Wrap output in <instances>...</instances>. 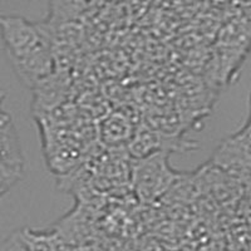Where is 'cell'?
I'll return each mask as SVG.
<instances>
[{
    "label": "cell",
    "instance_id": "8992f818",
    "mask_svg": "<svg viewBox=\"0 0 251 251\" xmlns=\"http://www.w3.org/2000/svg\"><path fill=\"white\" fill-rule=\"evenodd\" d=\"M68 78L55 71L51 75L38 83L33 88L34 91V102L33 109L39 113V117L50 113L55 108L64 104L68 92Z\"/></svg>",
    "mask_w": 251,
    "mask_h": 251
},
{
    "label": "cell",
    "instance_id": "7c38bea8",
    "mask_svg": "<svg viewBox=\"0 0 251 251\" xmlns=\"http://www.w3.org/2000/svg\"><path fill=\"white\" fill-rule=\"evenodd\" d=\"M0 251H31L23 241L19 231H14L0 244Z\"/></svg>",
    "mask_w": 251,
    "mask_h": 251
},
{
    "label": "cell",
    "instance_id": "7a4b0ae2",
    "mask_svg": "<svg viewBox=\"0 0 251 251\" xmlns=\"http://www.w3.org/2000/svg\"><path fill=\"white\" fill-rule=\"evenodd\" d=\"M0 37L8 59L23 57L47 42L37 24L18 15L0 17Z\"/></svg>",
    "mask_w": 251,
    "mask_h": 251
},
{
    "label": "cell",
    "instance_id": "52a82bcc",
    "mask_svg": "<svg viewBox=\"0 0 251 251\" xmlns=\"http://www.w3.org/2000/svg\"><path fill=\"white\" fill-rule=\"evenodd\" d=\"M133 133L131 121L121 113L111 114L103 121L100 128L102 141L111 146H118L123 142L128 145Z\"/></svg>",
    "mask_w": 251,
    "mask_h": 251
},
{
    "label": "cell",
    "instance_id": "5b68a950",
    "mask_svg": "<svg viewBox=\"0 0 251 251\" xmlns=\"http://www.w3.org/2000/svg\"><path fill=\"white\" fill-rule=\"evenodd\" d=\"M215 166L228 174L241 175L243 171L249 175L250 165V136L249 125L230 138L224 141L212 157Z\"/></svg>",
    "mask_w": 251,
    "mask_h": 251
},
{
    "label": "cell",
    "instance_id": "30bf717a",
    "mask_svg": "<svg viewBox=\"0 0 251 251\" xmlns=\"http://www.w3.org/2000/svg\"><path fill=\"white\" fill-rule=\"evenodd\" d=\"M23 163L0 161V196L22 178Z\"/></svg>",
    "mask_w": 251,
    "mask_h": 251
},
{
    "label": "cell",
    "instance_id": "6da1fadb",
    "mask_svg": "<svg viewBox=\"0 0 251 251\" xmlns=\"http://www.w3.org/2000/svg\"><path fill=\"white\" fill-rule=\"evenodd\" d=\"M131 185L142 202H154L180 181L182 175L171 167L169 153L150 154L133 160L131 165Z\"/></svg>",
    "mask_w": 251,
    "mask_h": 251
},
{
    "label": "cell",
    "instance_id": "8fae6325",
    "mask_svg": "<svg viewBox=\"0 0 251 251\" xmlns=\"http://www.w3.org/2000/svg\"><path fill=\"white\" fill-rule=\"evenodd\" d=\"M19 234L31 251H55L54 243L48 235L33 230H22Z\"/></svg>",
    "mask_w": 251,
    "mask_h": 251
},
{
    "label": "cell",
    "instance_id": "9c48e42d",
    "mask_svg": "<svg viewBox=\"0 0 251 251\" xmlns=\"http://www.w3.org/2000/svg\"><path fill=\"white\" fill-rule=\"evenodd\" d=\"M0 161L23 163L19 138L12 123L0 131Z\"/></svg>",
    "mask_w": 251,
    "mask_h": 251
},
{
    "label": "cell",
    "instance_id": "3957f363",
    "mask_svg": "<svg viewBox=\"0 0 251 251\" xmlns=\"http://www.w3.org/2000/svg\"><path fill=\"white\" fill-rule=\"evenodd\" d=\"M196 146L192 145L190 141H183L175 134L165 133L161 131L142 127L138 131H134L131 141L127 145L129 154L133 160L143 158L150 154L171 153V152H185L195 149Z\"/></svg>",
    "mask_w": 251,
    "mask_h": 251
},
{
    "label": "cell",
    "instance_id": "ba28073f",
    "mask_svg": "<svg viewBox=\"0 0 251 251\" xmlns=\"http://www.w3.org/2000/svg\"><path fill=\"white\" fill-rule=\"evenodd\" d=\"M80 162V152L78 147L71 143L50 145L48 154L49 169L58 175H63L73 170Z\"/></svg>",
    "mask_w": 251,
    "mask_h": 251
},
{
    "label": "cell",
    "instance_id": "277c9868",
    "mask_svg": "<svg viewBox=\"0 0 251 251\" xmlns=\"http://www.w3.org/2000/svg\"><path fill=\"white\" fill-rule=\"evenodd\" d=\"M8 60L20 82L31 89L57 71L55 57L48 42L23 57Z\"/></svg>",
    "mask_w": 251,
    "mask_h": 251
},
{
    "label": "cell",
    "instance_id": "4fadbf2b",
    "mask_svg": "<svg viewBox=\"0 0 251 251\" xmlns=\"http://www.w3.org/2000/svg\"><path fill=\"white\" fill-rule=\"evenodd\" d=\"M4 96H5V94H4V93H3V92L0 91V103H1V100H3Z\"/></svg>",
    "mask_w": 251,
    "mask_h": 251
}]
</instances>
